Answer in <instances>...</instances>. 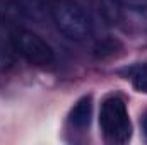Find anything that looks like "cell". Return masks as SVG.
<instances>
[{
  "label": "cell",
  "mask_w": 147,
  "mask_h": 145,
  "mask_svg": "<svg viewBox=\"0 0 147 145\" xmlns=\"http://www.w3.org/2000/svg\"><path fill=\"white\" fill-rule=\"evenodd\" d=\"M140 126H142V133H144V137H146V140H147V111L140 118Z\"/></svg>",
  "instance_id": "30bf717a"
},
{
  "label": "cell",
  "mask_w": 147,
  "mask_h": 145,
  "mask_svg": "<svg viewBox=\"0 0 147 145\" xmlns=\"http://www.w3.org/2000/svg\"><path fill=\"white\" fill-rule=\"evenodd\" d=\"M99 14L108 26H116L121 21V2L120 0H99Z\"/></svg>",
  "instance_id": "8992f818"
},
{
  "label": "cell",
  "mask_w": 147,
  "mask_h": 145,
  "mask_svg": "<svg viewBox=\"0 0 147 145\" xmlns=\"http://www.w3.org/2000/svg\"><path fill=\"white\" fill-rule=\"evenodd\" d=\"M12 65V58L9 55V51H5L2 46H0V70H5Z\"/></svg>",
  "instance_id": "9c48e42d"
},
{
  "label": "cell",
  "mask_w": 147,
  "mask_h": 145,
  "mask_svg": "<svg viewBox=\"0 0 147 145\" xmlns=\"http://www.w3.org/2000/svg\"><path fill=\"white\" fill-rule=\"evenodd\" d=\"M99 126L108 144L123 145L132 138V123L127 104L121 97L110 96L103 101L99 111Z\"/></svg>",
  "instance_id": "7a4b0ae2"
},
{
  "label": "cell",
  "mask_w": 147,
  "mask_h": 145,
  "mask_svg": "<svg viewBox=\"0 0 147 145\" xmlns=\"http://www.w3.org/2000/svg\"><path fill=\"white\" fill-rule=\"evenodd\" d=\"M48 12L57 29L72 41H86L92 34L89 14L74 0H51Z\"/></svg>",
  "instance_id": "6da1fadb"
},
{
  "label": "cell",
  "mask_w": 147,
  "mask_h": 145,
  "mask_svg": "<svg viewBox=\"0 0 147 145\" xmlns=\"http://www.w3.org/2000/svg\"><path fill=\"white\" fill-rule=\"evenodd\" d=\"M121 5H127L130 9H135V10H146L147 9V0H120Z\"/></svg>",
  "instance_id": "ba28073f"
},
{
  "label": "cell",
  "mask_w": 147,
  "mask_h": 145,
  "mask_svg": "<svg viewBox=\"0 0 147 145\" xmlns=\"http://www.w3.org/2000/svg\"><path fill=\"white\" fill-rule=\"evenodd\" d=\"M10 39H12L14 50L31 65L43 67V65H50L55 60V53L51 46L33 31L16 29Z\"/></svg>",
  "instance_id": "3957f363"
},
{
  "label": "cell",
  "mask_w": 147,
  "mask_h": 145,
  "mask_svg": "<svg viewBox=\"0 0 147 145\" xmlns=\"http://www.w3.org/2000/svg\"><path fill=\"white\" fill-rule=\"evenodd\" d=\"M121 48H123V44L116 38H103L94 44L92 53H94L96 60H108V58L116 56Z\"/></svg>",
  "instance_id": "5b68a950"
},
{
  "label": "cell",
  "mask_w": 147,
  "mask_h": 145,
  "mask_svg": "<svg viewBox=\"0 0 147 145\" xmlns=\"http://www.w3.org/2000/svg\"><path fill=\"white\" fill-rule=\"evenodd\" d=\"M92 118V96L86 94L82 96L69 113V125L77 130H86L91 125Z\"/></svg>",
  "instance_id": "277c9868"
},
{
  "label": "cell",
  "mask_w": 147,
  "mask_h": 145,
  "mask_svg": "<svg viewBox=\"0 0 147 145\" xmlns=\"http://www.w3.org/2000/svg\"><path fill=\"white\" fill-rule=\"evenodd\" d=\"M134 89L137 92H142L147 94V63H140V65H135L128 70V77Z\"/></svg>",
  "instance_id": "52a82bcc"
}]
</instances>
